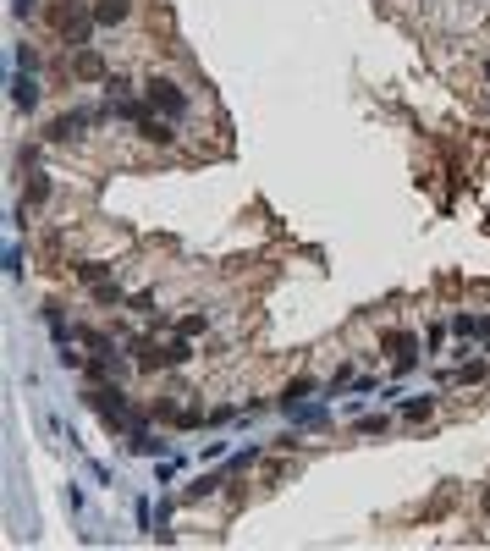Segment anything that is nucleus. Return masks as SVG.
<instances>
[{
    "instance_id": "f257e3e1",
    "label": "nucleus",
    "mask_w": 490,
    "mask_h": 551,
    "mask_svg": "<svg viewBox=\"0 0 490 551\" xmlns=\"http://www.w3.org/2000/svg\"><path fill=\"white\" fill-rule=\"evenodd\" d=\"M143 94H149L154 110H165V116H188V94H182L171 78H149V83H143Z\"/></svg>"
},
{
    "instance_id": "f03ea898",
    "label": "nucleus",
    "mask_w": 490,
    "mask_h": 551,
    "mask_svg": "<svg viewBox=\"0 0 490 551\" xmlns=\"http://www.w3.org/2000/svg\"><path fill=\"white\" fill-rule=\"evenodd\" d=\"M83 127H88V110H67V116H56V122H50V133H44V138L67 144V138H77Z\"/></svg>"
},
{
    "instance_id": "7ed1b4c3",
    "label": "nucleus",
    "mask_w": 490,
    "mask_h": 551,
    "mask_svg": "<svg viewBox=\"0 0 490 551\" xmlns=\"http://www.w3.org/2000/svg\"><path fill=\"white\" fill-rule=\"evenodd\" d=\"M88 402H94L99 413H111V419H122V408H127L122 386H94V392H88Z\"/></svg>"
},
{
    "instance_id": "20e7f679",
    "label": "nucleus",
    "mask_w": 490,
    "mask_h": 551,
    "mask_svg": "<svg viewBox=\"0 0 490 551\" xmlns=\"http://www.w3.org/2000/svg\"><path fill=\"white\" fill-rule=\"evenodd\" d=\"M386 347L397 353V370H408V364H414V347H419V336H414V331H386Z\"/></svg>"
},
{
    "instance_id": "39448f33",
    "label": "nucleus",
    "mask_w": 490,
    "mask_h": 551,
    "mask_svg": "<svg viewBox=\"0 0 490 551\" xmlns=\"http://www.w3.org/2000/svg\"><path fill=\"white\" fill-rule=\"evenodd\" d=\"M127 11H133V0H99L94 6V22L111 28V22H127Z\"/></svg>"
},
{
    "instance_id": "423d86ee",
    "label": "nucleus",
    "mask_w": 490,
    "mask_h": 551,
    "mask_svg": "<svg viewBox=\"0 0 490 551\" xmlns=\"http://www.w3.org/2000/svg\"><path fill=\"white\" fill-rule=\"evenodd\" d=\"M133 353H138L143 370H160V364H165V347H160L154 336H138V342H133Z\"/></svg>"
},
{
    "instance_id": "0eeeda50",
    "label": "nucleus",
    "mask_w": 490,
    "mask_h": 551,
    "mask_svg": "<svg viewBox=\"0 0 490 551\" xmlns=\"http://www.w3.org/2000/svg\"><path fill=\"white\" fill-rule=\"evenodd\" d=\"M11 99H17L22 110H33V105H39V83L28 78V72H17V83H11Z\"/></svg>"
},
{
    "instance_id": "6e6552de",
    "label": "nucleus",
    "mask_w": 490,
    "mask_h": 551,
    "mask_svg": "<svg viewBox=\"0 0 490 551\" xmlns=\"http://www.w3.org/2000/svg\"><path fill=\"white\" fill-rule=\"evenodd\" d=\"M72 72H77V78H105V61H99V50H83V56L72 61Z\"/></svg>"
},
{
    "instance_id": "1a4fd4ad",
    "label": "nucleus",
    "mask_w": 490,
    "mask_h": 551,
    "mask_svg": "<svg viewBox=\"0 0 490 551\" xmlns=\"http://www.w3.org/2000/svg\"><path fill=\"white\" fill-rule=\"evenodd\" d=\"M193 359V347H188V336H177V342H165V370H177V364H188Z\"/></svg>"
},
{
    "instance_id": "9d476101",
    "label": "nucleus",
    "mask_w": 490,
    "mask_h": 551,
    "mask_svg": "<svg viewBox=\"0 0 490 551\" xmlns=\"http://www.w3.org/2000/svg\"><path fill=\"white\" fill-rule=\"evenodd\" d=\"M138 133L149 138V144H171V127H165V122H154V116H143V122H138Z\"/></svg>"
},
{
    "instance_id": "9b49d317",
    "label": "nucleus",
    "mask_w": 490,
    "mask_h": 551,
    "mask_svg": "<svg viewBox=\"0 0 490 551\" xmlns=\"http://www.w3.org/2000/svg\"><path fill=\"white\" fill-rule=\"evenodd\" d=\"M452 325H457L463 336H490V320H474V315H457Z\"/></svg>"
},
{
    "instance_id": "f8f14e48",
    "label": "nucleus",
    "mask_w": 490,
    "mask_h": 551,
    "mask_svg": "<svg viewBox=\"0 0 490 551\" xmlns=\"http://www.w3.org/2000/svg\"><path fill=\"white\" fill-rule=\"evenodd\" d=\"M430 413H435V402H430V397H414V402H402V419H430Z\"/></svg>"
},
{
    "instance_id": "ddd939ff",
    "label": "nucleus",
    "mask_w": 490,
    "mask_h": 551,
    "mask_svg": "<svg viewBox=\"0 0 490 551\" xmlns=\"http://www.w3.org/2000/svg\"><path fill=\"white\" fill-rule=\"evenodd\" d=\"M77 276H83L88 287H99V281H105V265H99V259H88V265H77Z\"/></svg>"
},
{
    "instance_id": "4468645a",
    "label": "nucleus",
    "mask_w": 490,
    "mask_h": 551,
    "mask_svg": "<svg viewBox=\"0 0 490 551\" xmlns=\"http://www.w3.org/2000/svg\"><path fill=\"white\" fill-rule=\"evenodd\" d=\"M358 436H386V413H369V419H358Z\"/></svg>"
},
{
    "instance_id": "2eb2a0df",
    "label": "nucleus",
    "mask_w": 490,
    "mask_h": 551,
    "mask_svg": "<svg viewBox=\"0 0 490 551\" xmlns=\"http://www.w3.org/2000/svg\"><path fill=\"white\" fill-rule=\"evenodd\" d=\"M204 325H210V320H204V315H188V320H182V325H177V331H182V336H199Z\"/></svg>"
},
{
    "instance_id": "dca6fc26",
    "label": "nucleus",
    "mask_w": 490,
    "mask_h": 551,
    "mask_svg": "<svg viewBox=\"0 0 490 551\" xmlns=\"http://www.w3.org/2000/svg\"><path fill=\"white\" fill-rule=\"evenodd\" d=\"M210 491H220V474H204V479H199V485H193L188 496H210Z\"/></svg>"
},
{
    "instance_id": "f3484780",
    "label": "nucleus",
    "mask_w": 490,
    "mask_h": 551,
    "mask_svg": "<svg viewBox=\"0 0 490 551\" xmlns=\"http://www.w3.org/2000/svg\"><path fill=\"white\" fill-rule=\"evenodd\" d=\"M44 193H50V182H44V176H39V171H33V182H28V199H33V204H39V199H44Z\"/></svg>"
},
{
    "instance_id": "a211bd4d",
    "label": "nucleus",
    "mask_w": 490,
    "mask_h": 551,
    "mask_svg": "<svg viewBox=\"0 0 490 551\" xmlns=\"http://www.w3.org/2000/svg\"><path fill=\"white\" fill-rule=\"evenodd\" d=\"M99 304H122V287L116 281H99Z\"/></svg>"
},
{
    "instance_id": "6ab92c4d",
    "label": "nucleus",
    "mask_w": 490,
    "mask_h": 551,
    "mask_svg": "<svg viewBox=\"0 0 490 551\" xmlns=\"http://www.w3.org/2000/svg\"><path fill=\"white\" fill-rule=\"evenodd\" d=\"M485 375V364H463V370H452V381H480Z\"/></svg>"
},
{
    "instance_id": "aec40b11",
    "label": "nucleus",
    "mask_w": 490,
    "mask_h": 551,
    "mask_svg": "<svg viewBox=\"0 0 490 551\" xmlns=\"http://www.w3.org/2000/svg\"><path fill=\"white\" fill-rule=\"evenodd\" d=\"M485 78H490V67H485Z\"/></svg>"
}]
</instances>
